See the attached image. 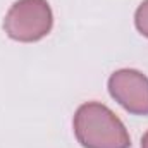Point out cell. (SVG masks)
Listing matches in <instances>:
<instances>
[{"instance_id":"obj_1","label":"cell","mask_w":148,"mask_h":148,"mask_svg":"<svg viewBox=\"0 0 148 148\" xmlns=\"http://www.w3.org/2000/svg\"><path fill=\"white\" fill-rule=\"evenodd\" d=\"M74 134L84 148H129L126 126L114 112L98 102L83 103L74 115Z\"/></svg>"},{"instance_id":"obj_2","label":"cell","mask_w":148,"mask_h":148,"mask_svg":"<svg viewBox=\"0 0 148 148\" xmlns=\"http://www.w3.org/2000/svg\"><path fill=\"white\" fill-rule=\"evenodd\" d=\"M53 24L52 9L47 0H17L3 19V29L7 36L33 43L45 38Z\"/></svg>"},{"instance_id":"obj_3","label":"cell","mask_w":148,"mask_h":148,"mask_svg":"<svg viewBox=\"0 0 148 148\" xmlns=\"http://www.w3.org/2000/svg\"><path fill=\"white\" fill-rule=\"evenodd\" d=\"M110 97L129 114L148 115V77L134 69H121L109 77Z\"/></svg>"},{"instance_id":"obj_4","label":"cell","mask_w":148,"mask_h":148,"mask_svg":"<svg viewBox=\"0 0 148 148\" xmlns=\"http://www.w3.org/2000/svg\"><path fill=\"white\" fill-rule=\"evenodd\" d=\"M134 24L138 28V31L148 38V0H143L140 3V7L136 9L134 14Z\"/></svg>"},{"instance_id":"obj_5","label":"cell","mask_w":148,"mask_h":148,"mask_svg":"<svg viewBox=\"0 0 148 148\" xmlns=\"http://www.w3.org/2000/svg\"><path fill=\"white\" fill-rule=\"evenodd\" d=\"M141 148H148V131L145 133V136L141 140Z\"/></svg>"}]
</instances>
